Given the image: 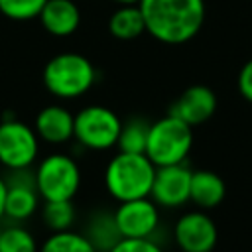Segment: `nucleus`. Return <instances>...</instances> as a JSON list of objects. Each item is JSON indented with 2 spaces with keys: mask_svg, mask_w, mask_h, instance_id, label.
I'll use <instances>...</instances> for the list:
<instances>
[{
  "mask_svg": "<svg viewBox=\"0 0 252 252\" xmlns=\"http://www.w3.org/2000/svg\"><path fill=\"white\" fill-rule=\"evenodd\" d=\"M146 32L161 43L179 45L193 39L205 22L203 0H140Z\"/></svg>",
  "mask_w": 252,
  "mask_h": 252,
  "instance_id": "nucleus-1",
  "label": "nucleus"
},
{
  "mask_svg": "<svg viewBox=\"0 0 252 252\" xmlns=\"http://www.w3.org/2000/svg\"><path fill=\"white\" fill-rule=\"evenodd\" d=\"M156 165L146 154L118 152L104 169V187L118 201L150 197Z\"/></svg>",
  "mask_w": 252,
  "mask_h": 252,
  "instance_id": "nucleus-2",
  "label": "nucleus"
},
{
  "mask_svg": "<svg viewBox=\"0 0 252 252\" xmlns=\"http://www.w3.org/2000/svg\"><path fill=\"white\" fill-rule=\"evenodd\" d=\"M96 79L93 63L79 53H59L43 69V85L57 98H77L85 94Z\"/></svg>",
  "mask_w": 252,
  "mask_h": 252,
  "instance_id": "nucleus-3",
  "label": "nucleus"
},
{
  "mask_svg": "<svg viewBox=\"0 0 252 252\" xmlns=\"http://www.w3.org/2000/svg\"><path fill=\"white\" fill-rule=\"evenodd\" d=\"M193 126L183 122L181 118L167 114L150 124L146 156L152 159L156 167L181 163L191 152L193 146Z\"/></svg>",
  "mask_w": 252,
  "mask_h": 252,
  "instance_id": "nucleus-4",
  "label": "nucleus"
},
{
  "mask_svg": "<svg viewBox=\"0 0 252 252\" xmlns=\"http://www.w3.org/2000/svg\"><path fill=\"white\" fill-rule=\"evenodd\" d=\"M35 187L43 201H73L81 187L79 163L67 154H49L35 167Z\"/></svg>",
  "mask_w": 252,
  "mask_h": 252,
  "instance_id": "nucleus-5",
  "label": "nucleus"
},
{
  "mask_svg": "<svg viewBox=\"0 0 252 252\" xmlns=\"http://www.w3.org/2000/svg\"><path fill=\"white\" fill-rule=\"evenodd\" d=\"M120 128L122 120L116 116L114 110L100 104H91L75 114L73 138L79 142V146L87 150L102 152L116 148Z\"/></svg>",
  "mask_w": 252,
  "mask_h": 252,
  "instance_id": "nucleus-6",
  "label": "nucleus"
},
{
  "mask_svg": "<svg viewBox=\"0 0 252 252\" xmlns=\"http://www.w3.org/2000/svg\"><path fill=\"white\" fill-rule=\"evenodd\" d=\"M39 154V138L32 126L20 120L0 122V163L6 169L32 167Z\"/></svg>",
  "mask_w": 252,
  "mask_h": 252,
  "instance_id": "nucleus-7",
  "label": "nucleus"
},
{
  "mask_svg": "<svg viewBox=\"0 0 252 252\" xmlns=\"http://www.w3.org/2000/svg\"><path fill=\"white\" fill-rule=\"evenodd\" d=\"M6 181V203L4 217L10 220H28L39 207V193L35 187V173L30 167L8 169Z\"/></svg>",
  "mask_w": 252,
  "mask_h": 252,
  "instance_id": "nucleus-8",
  "label": "nucleus"
},
{
  "mask_svg": "<svg viewBox=\"0 0 252 252\" xmlns=\"http://www.w3.org/2000/svg\"><path fill=\"white\" fill-rule=\"evenodd\" d=\"M191 169L181 163L171 165H159L156 167L154 183L150 197L158 207L175 209L189 201V189H191Z\"/></svg>",
  "mask_w": 252,
  "mask_h": 252,
  "instance_id": "nucleus-9",
  "label": "nucleus"
},
{
  "mask_svg": "<svg viewBox=\"0 0 252 252\" xmlns=\"http://www.w3.org/2000/svg\"><path fill=\"white\" fill-rule=\"evenodd\" d=\"M122 238H152L159 226V211L152 197L122 201L114 211Z\"/></svg>",
  "mask_w": 252,
  "mask_h": 252,
  "instance_id": "nucleus-10",
  "label": "nucleus"
},
{
  "mask_svg": "<svg viewBox=\"0 0 252 252\" xmlns=\"http://www.w3.org/2000/svg\"><path fill=\"white\" fill-rule=\"evenodd\" d=\"M173 238L183 252H211L217 244V224L205 211L181 215L173 228Z\"/></svg>",
  "mask_w": 252,
  "mask_h": 252,
  "instance_id": "nucleus-11",
  "label": "nucleus"
},
{
  "mask_svg": "<svg viewBox=\"0 0 252 252\" xmlns=\"http://www.w3.org/2000/svg\"><path fill=\"white\" fill-rule=\"evenodd\" d=\"M217 110V96L205 85H193L181 93V96L171 104L169 114L181 118L189 126L207 122Z\"/></svg>",
  "mask_w": 252,
  "mask_h": 252,
  "instance_id": "nucleus-12",
  "label": "nucleus"
},
{
  "mask_svg": "<svg viewBox=\"0 0 252 252\" xmlns=\"http://www.w3.org/2000/svg\"><path fill=\"white\" fill-rule=\"evenodd\" d=\"M75 116L61 104H49L35 116L33 130L39 140L47 144H65L73 138Z\"/></svg>",
  "mask_w": 252,
  "mask_h": 252,
  "instance_id": "nucleus-13",
  "label": "nucleus"
},
{
  "mask_svg": "<svg viewBox=\"0 0 252 252\" xmlns=\"http://www.w3.org/2000/svg\"><path fill=\"white\" fill-rule=\"evenodd\" d=\"M37 18L43 30L57 37L71 35L81 24V14L73 0H45Z\"/></svg>",
  "mask_w": 252,
  "mask_h": 252,
  "instance_id": "nucleus-14",
  "label": "nucleus"
},
{
  "mask_svg": "<svg viewBox=\"0 0 252 252\" xmlns=\"http://www.w3.org/2000/svg\"><path fill=\"white\" fill-rule=\"evenodd\" d=\"M226 195V185L220 175L209 169H199L191 173V189L189 201H193L199 209H215L222 203Z\"/></svg>",
  "mask_w": 252,
  "mask_h": 252,
  "instance_id": "nucleus-15",
  "label": "nucleus"
},
{
  "mask_svg": "<svg viewBox=\"0 0 252 252\" xmlns=\"http://www.w3.org/2000/svg\"><path fill=\"white\" fill-rule=\"evenodd\" d=\"M83 234L91 240V244L96 248V252H108L122 238V234L116 226V220H114V213H106V211L94 213L89 219Z\"/></svg>",
  "mask_w": 252,
  "mask_h": 252,
  "instance_id": "nucleus-16",
  "label": "nucleus"
},
{
  "mask_svg": "<svg viewBox=\"0 0 252 252\" xmlns=\"http://www.w3.org/2000/svg\"><path fill=\"white\" fill-rule=\"evenodd\" d=\"M108 30L116 39H136L146 32V22L138 4H122L108 20Z\"/></svg>",
  "mask_w": 252,
  "mask_h": 252,
  "instance_id": "nucleus-17",
  "label": "nucleus"
},
{
  "mask_svg": "<svg viewBox=\"0 0 252 252\" xmlns=\"http://www.w3.org/2000/svg\"><path fill=\"white\" fill-rule=\"evenodd\" d=\"M148 132H150V122L144 118H130V120L122 122L118 142H116L118 152L144 154L146 142H148Z\"/></svg>",
  "mask_w": 252,
  "mask_h": 252,
  "instance_id": "nucleus-18",
  "label": "nucleus"
},
{
  "mask_svg": "<svg viewBox=\"0 0 252 252\" xmlns=\"http://www.w3.org/2000/svg\"><path fill=\"white\" fill-rule=\"evenodd\" d=\"M37 252H96V248L83 232L59 230V232H51L43 240Z\"/></svg>",
  "mask_w": 252,
  "mask_h": 252,
  "instance_id": "nucleus-19",
  "label": "nucleus"
},
{
  "mask_svg": "<svg viewBox=\"0 0 252 252\" xmlns=\"http://www.w3.org/2000/svg\"><path fill=\"white\" fill-rule=\"evenodd\" d=\"M75 217H77V211H75L73 201H45L41 207L43 224L51 232L71 230Z\"/></svg>",
  "mask_w": 252,
  "mask_h": 252,
  "instance_id": "nucleus-20",
  "label": "nucleus"
},
{
  "mask_svg": "<svg viewBox=\"0 0 252 252\" xmlns=\"http://www.w3.org/2000/svg\"><path fill=\"white\" fill-rule=\"evenodd\" d=\"M39 246L30 230L20 224H10L0 232V252H37Z\"/></svg>",
  "mask_w": 252,
  "mask_h": 252,
  "instance_id": "nucleus-21",
  "label": "nucleus"
},
{
  "mask_svg": "<svg viewBox=\"0 0 252 252\" xmlns=\"http://www.w3.org/2000/svg\"><path fill=\"white\" fill-rule=\"evenodd\" d=\"M45 0H0V12L10 20L37 18Z\"/></svg>",
  "mask_w": 252,
  "mask_h": 252,
  "instance_id": "nucleus-22",
  "label": "nucleus"
},
{
  "mask_svg": "<svg viewBox=\"0 0 252 252\" xmlns=\"http://www.w3.org/2000/svg\"><path fill=\"white\" fill-rule=\"evenodd\" d=\"M108 252H163L154 238H120Z\"/></svg>",
  "mask_w": 252,
  "mask_h": 252,
  "instance_id": "nucleus-23",
  "label": "nucleus"
},
{
  "mask_svg": "<svg viewBox=\"0 0 252 252\" xmlns=\"http://www.w3.org/2000/svg\"><path fill=\"white\" fill-rule=\"evenodd\" d=\"M238 91L246 100L252 102V59L246 61L238 73Z\"/></svg>",
  "mask_w": 252,
  "mask_h": 252,
  "instance_id": "nucleus-24",
  "label": "nucleus"
},
{
  "mask_svg": "<svg viewBox=\"0 0 252 252\" xmlns=\"http://www.w3.org/2000/svg\"><path fill=\"white\" fill-rule=\"evenodd\" d=\"M4 203H6V181L4 175H0V220L4 219Z\"/></svg>",
  "mask_w": 252,
  "mask_h": 252,
  "instance_id": "nucleus-25",
  "label": "nucleus"
},
{
  "mask_svg": "<svg viewBox=\"0 0 252 252\" xmlns=\"http://www.w3.org/2000/svg\"><path fill=\"white\" fill-rule=\"evenodd\" d=\"M114 2H118V4H138L140 0H114Z\"/></svg>",
  "mask_w": 252,
  "mask_h": 252,
  "instance_id": "nucleus-26",
  "label": "nucleus"
},
{
  "mask_svg": "<svg viewBox=\"0 0 252 252\" xmlns=\"http://www.w3.org/2000/svg\"><path fill=\"white\" fill-rule=\"evenodd\" d=\"M0 232H2V228H0Z\"/></svg>",
  "mask_w": 252,
  "mask_h": 252,
  "instance_id": "nucleus-27",
  "label": "nucleus"
}]
</instances>
